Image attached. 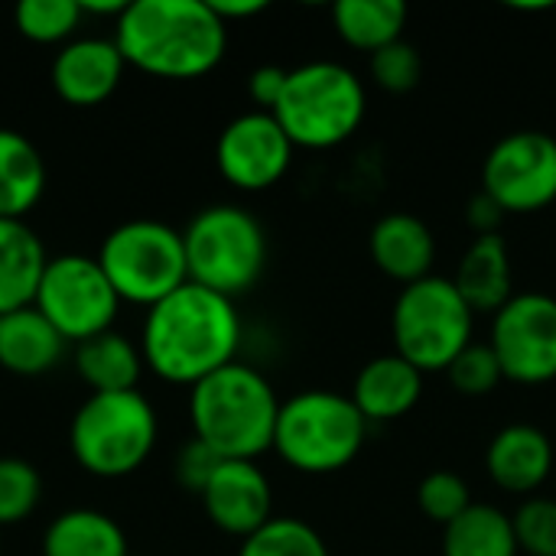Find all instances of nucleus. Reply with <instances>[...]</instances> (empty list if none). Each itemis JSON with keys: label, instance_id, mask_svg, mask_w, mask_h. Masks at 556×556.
Returning <instances> with one entry per match:
<instances>
[{"label": "nucleus", "instance_id": "nucleus-1", "mask_svg": "<svg viewBox=\"0 0 556 556\" xmlns=\"http://www.w3.org/2000/svg\"><path fill=\"white\" fill-rule=\"evenodd\" d=\"M241 345V316L235 300L186 283L147 309L140 352L143 365L169 384L195 388L231 365Z\"/></svg>", "mask_w": 556, "mask_h": 556}, {"label": "nucleus", "instance_id": "nucleus-2", "mask_svg": "<svg viewBox=\"0 0 556 556\" xmlns=\"http://www.w3.org/2000/svg\"><path fill=\"white\" fill-rule=\"evenodd\" d=\"M114 26L124 62L156 78H202L228 49V23L208 0H134Z\"/></svg>", "mask_w": 556, "mask_h": 556}, {"label": "nucleus", "instance_id": "nucleus-3", "mask_svg": "<svg viewBox=\"0 0 556 556\" xmlns=\"http://www.w3.org/2000/svg\"><path fill=\"white\" fill-rule=\"evenodd\" d=\"M274 384L251 365L231 362L189 391L192 437L222 459H257L274 450L280 417Z\"/></svg>", "mask_w": 556, "mask_h": 556}, {"label": "nucleus", "instance_id": "nucleus-4", "mask_svg": "<svg viewBox=\"0 0 556 556\" xmlns=\"http://www.w3.org/2000/svg\"><path fill=\"white\" fill-rule=\"evenodd\" d=\"M368 437V420L342 391L309 388L280 404L274 450L303 476H332L349 469Z\"/></svg>", "mask_w": 556, "mask_h": 556}, {"label": "nucleus", "instance_id": "nucleus-5", "mask_svg": "<svg viewBox=\"0 0 556 556\" xmlns=\"http://www.w3.org/2000/svg\"><path fill=\"white\" fill-rule=\"evenodd\" d=\"M368 111L365 81L342 62H306L290 68L274 117L293 147L329 150L355 137Z\"/></svg>", "mask_w": 556, "mask_h": 556}, {"label": "nucleus", "instance_id": "nucleus-6", "mask_svg": "<svg viewBox=\"0 0 556 556\" xmlns=\"http://www.w3.org/2000/svg\"><path fill=\"white\" fill-rule=\"evenodd\" d=\"M394 352L424 375L446 371L476 342V313L450 277L430 274L401 287L391 309Z\"/></svg>", "mask_w": 556, "mask_h": 556}, {"label": "nucleus", "instance_id": "nucleus-7", "mask_svg": "<svg viewBox=\"0 0 556 556\" xmlns=\"http://www.w3.org/2000/svg\"><path fill=\"white\" fill-rule=\"evenodd\" d=\"M156 433V410L140 391L91 394L72 417L68 446L88 476L124 479L150 459Z\"/></svg>", "mask_w": 556, "mask_h": 556}, {"label": "nucleus", "instance_id": "nucleus-8", "mask_svg": "<svg viewBox=\"0 0 556 556\" xmlns=\"http://www.w3.org/2000/svg\"><path fill=\"white\" fill-rule=\"evenodd\" d=\"M189 283L228 300L257 287L267 267L264 225L241 205H208L182 231Z\"/></svg>", "mask_w": 556, "mask_h": 556}, {"label": "nucleus", "instance_id": "nucleus-9", "mask_svg": "<svg viewBox=\"0 0 556 556\" xmlns=\"http://www.w3.org/2000/svg\"><path fill=\"white\" fill-rule=\"evenodd\" d=\"M98 264L108 274L121 303L127 300L147 309L189 283L182 231L153 218H134L117 225L104 238Z\"/></svg>", "mask_w": 556, "mask_h": 556}, {"label": "nucleus", "instance_id": "nucleus-10", "mask_svg": "<svg viewBox=\"0 0 556 556\" xmlns=\"http://www.w3.org/2000/svg\"><path fill=\"white\" fill-rule=\"evenodd\" d=\"M33 306L65 342H88L114 326L121 296L114 293L98 257L59 254L46 261Z\"/></svg>", "mask_w": 556, "mask_h": 556}, {"label": "nucleus", "instance_id": "nucleus-11", "mask_svg": "<svg viewBox=\"0 0 556 556\" xmlns=\"http://www.w3.org/2000/svg\"><path fill=\"white\" fill-rule=\"evenodd\" d=\"M482 192L505 215H534L556 202V137L547 130L505 134L482 163Z\"/></svg>", "mask_w": 556, "mask_h": 556}, {"label": "nucleus", "instance_id": "nucleus-12", "mask_svg": "<svg viewBox=\"0 0 556 556\" xmlns=\"http://www.w3.org/2000/svg\"><path fill=\"white\" fill-rule=\"evenodd\" d=\"M492 352L515 384H547L556 378V300L547 293H515L492 316Z\"/></svg>", "mask_w": 556, "mask_h": 556}, {"label": "nucleus", "instance_id": "nucleus-13", "mask_svg": "<svg viewBox=\"0 0 556 556\" xmlns=\"http://www.w3.org/2000/svg\"><path fill=\"white\" fill-rule=\"evenodd\" d=\"M293 140L267 111H248L225 124L215 143V163L225 182L241 192H264L277 186L293 163Z\"/></svg>", "mask_w": 556, "mask_h": 556}, {"label": "nucleus", "instance_id": "nucleus-14", "mask_svg": "<svg viewBox=\"0 0 556 556\" xmlns=\"http://www.w3.org/2000/svg\"><path fill=\"white\" fill-rule=\"evenodd\" d=\"M208 521L231 534L248 541L274 518V489L264 469L251 459H225L205 492L199 495Z\"/></svg>", "mask_w": 556, "mask_h": 556}, {"label": "nucleus", "instance_id": "nucleus-15", "mask_svg": "<svg viewBox=\"0 0 556 556\" xmlns=\"http://www.w3.org/2000/svg\"><path fill=\"white\" fill-rule=\"evenodd\" d=\"M124 65L114 39H68L52 59V88L72 108H94L117 91Z\"/></svg>", "mask_w": 556, "mask_h": 556}, {"label": "nucleus", "instance_id": "nucleus-16", "mask_svg": "<svg viewBox=\"0 0 556 556\" xmlns=\"http://www.w3.org/2000/svg\"><path fill=\"white\" fill-rule=\"evenodd\" d=\"M485 469L502 492L534 495L554 469V443L534 424H511L498 430L485 453Z\"/></svg>", "mask_w": 556, "mask_h": 556}, {"label": "nucleus", "instance_id": "nucleus-17", "mask_svg": "<svg viewBox=\"0 0 556 556\" xmlns=\"http://www.w3.org/2000/svg\"><path fill=\"white\" fill-rule=\"evenodd\" d=\"M368 251L375 267L401 287L430 277L437 264V238L430 225L410 212H391L378 218L368 235Z\"/></svg>", "mask_w": 556, "mask_h": 556}, {"label": "nucleus", "instance_id": "nucleus-18", "mask_svg": "<svg viewBox=\"0 0 556 556\" xmlns=\"http://www.w3.org/2000/svg\"><path fill=\"white\" fill-rule=\"evenodd\" d=\"M349 397L355 401V407L362 410L368 427L401 420L424 397V371L414 368L397 352L378 355V358L362 365Z\"/></svg>", "mask_w": 556, "mask_h": 556}, {"label": "nucleus", "instance_id": "nucleus-19", "mask_svg": "<svg viewBox=\"0 0 556 556\" xmlns=\"http://www.w3.org/2000/svg\"><path fill=\"white\" fill-rule=\"evenodd\" d=\"M453 283L476 316H482V313L495 316L515 296V290H511V251H508L505 238L502 235L472 238L466 254L459 257Z\"/></svg>", "mask_w": 556, "mask_h": 556}, {"label": "nucleus", "instance_id": "nucleus-20", "mask_svg": "<svg viewBox=\"0 0 556 556\" xmlns=\"http://www.w3.org/2000/svg\"><path fill=\"white\" fill-rule=\"evenodd\" d=\"M65 339L36 309L23 306L0 316V368L20 378H36L52 371L65 355Z\"/></svg>", "mask_w": 556, "mask_h": 556}, {"label": "nucleus", "instance_id": "nucleus-21", "mask_svg": "<svg viewBox=\"0 0 556 556\" xmlns=\"http://www.w3.org/2000/svg\"><path fill=\"white\" fill-rule=\"evenodd\" d=\"M46 261V248L26 222L0 218V316L33 306Z\"/></svg>", "mask_w": 556, "mask_h": 556}, {"label": "nucleus", "instance_id": "nucleus-22", "mask_svg": "<svg viewBox=\"0 0 556 556\" xmlns=\"http://www.w3.org/2000/svg\"><path fill=\"white\" fill-rule=\"evenodd\" d=\"M75 371L91 388V394L137 391L143 371V352L127 336L108 329L75 345Z\"/></svg>", "mask_w": 556, "mask_h": 556}, {"label": "nucleus", "instance_id": "nucleus-23", "mask_svg": "<svg viewBox=\"0 0 556 556\" xmlns=\"http://www.w3.org/2000/svg\"><path fill=\"white\" fill-rule=\"evenodd\" d=\"M46 160L20 130L0 127V218L23 222L46 192Z\"/></svg>", "mask_w": 556, "mask_h": 556}, {"label": "nucleus", "instance_id": "nucleus-24", "mask_svg": "<svg viewBox=\"0 0 556 556\" xmlns=\"http://www.w3.org/2000/svg\"><path fill=\"white\" fill-rule=\"evenodd\" d=\"M42 556H130L121 525L94 508L62 511L42 534Z\"/></svg>", "mask_w": 556, "mask_h": 556}, {"label": "nucleus", "instance_id": "nucleus-25", "mask_svg": "<svg viewBox=\"0 0 556 556\" xmlns=\"http://www.w3.org/2000/svg\"><path fill=\"white\" fill-rule=\"evenodd\" d=\"M332 26L342 42L362 52H378L404 39L407 3L404 0H339L332 7Z\"/></svg>", "mask_w": 556, "mask_h": 556}, {"label": "nucleus", "instance_id": "nucleus-26", "mask_svg": "<svg viewBox=\"0 0 556 556\" xmlns=\"http://www.w3.org/2000/svg\"><path fill=\"white\" fill-rule=\"evenodd\" d=\"M515 521L495 505H472L443 528V556H518Z\"/></svg>", "mask_w": 556, "mask_h": 556}, {"label": "nucleus", "instance_id": "nucleus-27", "mask_svg": "<svg viewBox=\"0 0 556 556\" xmlns=\"http://www.w3.org/2000/svg\"><path fill=\"white\" fill-rule=\"evenodd\" d=\"M238 556H329V547L309 521L270 518L257 534L241 541Z\"/></svg>", "mask_w": 556, "mask_h": 556}, {"label": "nucleus", "instance_id": "nucleus-28", "mask_svg": "<svg viewBox=\"0 0 556 556\" xmlns=\"http://www.w3.org/2000/svg\"><path fill=\"white\" fill-rule=\"evenodd\" d=\"M81 16L85 13L78 0H20L13 7V23L20 36L42 46L65 42L78 29Z\"/></svg>", "mask_w": 556, "mask_h": 556}, {"label": "nucleus", "instance_id": "nucleus-29", "mask_svg": "<svg viewBox=\"0 0 556 556\" xmlns=\"http://www.w3.org/2000/svg\"><path fill=\"white\" fill-rule=\"evenodd\" d=\"M42 498V479L36 466L16 456H0V528L26 521Z\"/></svg>", "mask_w": 556, "mask_h": 556}, {"label": "nucleus", "instance_id": "nucleus-30", "mask_svg": "<svg viewBox=\"0 0 556 556\" xmlns=\"http://www.w3.org/2000/svg\"><path fill=\"white\" fill-rule=\"evenodd\" d=\"M417 505L430 521L446 528L459 515H466L476 502H472V492L463 476H456L450 469H437L417 485Z\"/></svg>", "mask_w": 556, "mask_h": 556}, {"label": "nucleus", "instance_id": "nucleus-31", "mask_svg": "<svg viewBox=\"0 0 556 556\" xmlns=\"http://www.w3.org/2000/svg\"><path fill=\"white\" fill-rule=\"evenodd\" d=\"M446 378H450L453 391H459L463 397H485L505 381V371L489 342H472L446 368Z\"/></svg>", "mask_w": 556, "mask_h": 556}, {"label": "nucleus", "instance_id": "nucleus-32", "mask_svg": "<svg viewBox=\"0 0 556 556\" xmlns=\"http://www.w3.org/2000/svg\"><path fill=\"white\" fill-rule=\"evenodd\" d=\"M368 72H371L378 88H384L391 94H407L424 78V55L414 42L397 39V42H391L371 55Z\"/></svg>", "mask_w": 556, "mask_h": 556}, {"label": "nucleus", "instance_id": "nucleus-33", "mask_svg": "<svg viewBox=\"0 0 556 556\" xmlns=\"http://www.w3.org/2000/svg\"><path fill=\"white\" fill-rule=\"evenodd\" d=\"M515 521V538L521 554L531 556H556V502L554 498H538L531 495L521 502V508L511 515Z\"/></svg>", "mask_w": 556, "mask_h": 556}, {"label": "nucleus", "instance_id": "nucleus-34", "mask_svg": "<svg viewBox=\"0 0 556 556\" xmlns=\"http://www.w3.org/2000/svg\"><path fill=\"white\" fill-rule=\"evenodd\" d=\"M222 463H225V459H222L215 450H208L202 440L192 437V440L176 453V479H179V485L189 489L192 495H202L205 485L212 482V476H215V469H218Z\"/></svg>", "mask_w": 556, "mask_h": 556}, {"label": "nucleus", "instance_id": "nucleus-35", "mask_svg": "<svg viewBox=\"0 0 556 556\" xmlns=\"http://www.w3.org/2000/svg\"><path fill=\"white\" fill-rule=\"evenodd\" d=\"M287 78H290V68H280V65H261V68L251 72V78H248V94H251V101L257 104V111L274 114V108H277L280 98H283Z\"/></svg>", "mask_w": 556, "mask_h": 556}, {"label": "nucleus", "instance_id": "nucleus-36", "mask_svg": "<svg viewBox=\"0 0 556 556\" xmlns=\"http://www.w3.org/2000/svg\"><path fill=\"white\" fill-rule=\"evenodd\" d=\"M505 208L489 195V192H476L466 205V225L472 231V238H485V235H502V222H505Z\"/></svg>", "mask_w": 556, "mask_h": 556}, {"label": "nucleus", "instance_id": "nucleus-37", "mask_svg": "<svg viewBox=\"0 0 556 556\" xmlns=\"http://www.w3.org/2000/svg\"><path fill=\"white\" fill-rule=\"evenodd\" d=\"M212 10L222 16V23H235V20H248L267 10L264 0H208Z\"/></svg>", "mask_w": 556, "mask_h": 556}, {"label": "nucleus", "instance_id": "nucleus-38", "mask_svg": "<svg viewBox=\"0 0 556 556\" xmlns=\"http://www.w3.org/2000/svg\"><path fill=\"white\" fill-rule=\"evenodd\" d=\"M130 556H134V554H130Z\"/></svg>", "mask_w": 556, "mask_h": 556}]
</instances>
